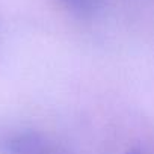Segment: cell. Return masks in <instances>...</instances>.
I'll return each instance as SVG.
<instances>
[{
  "label": "cell",
  "instance_id": "2",
  "mask_svg": "<svg viewBox=\"0 0 154 154\" xmlns=\"http://www.w3.org/2000/svg\"><path fill=\"white\" fill-rule=\"evenodd\" d=\"M59 2L69 12L82 18L92 17L101 6V0H59Z\"/></svg>",
  "mask_w": 154,
  "mask_h": 154
},
{
  "label": "cell",
  "instance_id": "1",
  "mask_svg": "<svg viewBox=\"0 0 154 154\" xmlns=\"http://www.w3.org/2000/svg\"><path fill=\"white\" fill-rule=\"evenodd\" d=\"M0 154H71L47 134L0 125Z\"/></svg>",
  "mask_w": 154,
  "mask_h": 154
},
{
  "label": "cell",
  "instance_id": "3",
  "mask_svg": "<svg viewBox=\"0 0 154 154\" xmlns=\"http://www.w3.org/2000/svg\"><path fill=\"white\" fill-rule=\"evenodd\" d=\"M127 154H146V152L143 149H140V148H133V149H128Z\"/></svg>",
  "mask_w": 154,
  "mask_h": 154
}]
</instances>
